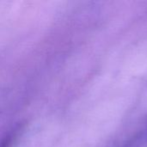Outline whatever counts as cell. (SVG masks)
<instances>
[{"label":"cell","mask_w":147,"mask_h":147,"mask_svg":"<svg viewBox=\"0 0 147 147\" xmlns=\"http://www.w3.org/2000/svg\"><path fill=\"white\" fill-rule=\"evenodd\" d=\"M11 138H12V136H8V137H6V138L2 141V143L0 144V147H9V146H10V142H11Z\"/></svg>","instance_id":"cell-2"},{"label":"cell","mask_w":147,"mask_h":147,"mask_svg":"<svg viewBox=\"0 0 147 147\" xmlns=\"http://www.w3.org/2000/svg\"><path fill=\"white\" fill-rule=\"evenodd\" d=\"M147 146V125L131 138L123 147H146Z\"/></svg>","instance_id":"cell-1"}]
</instances>
